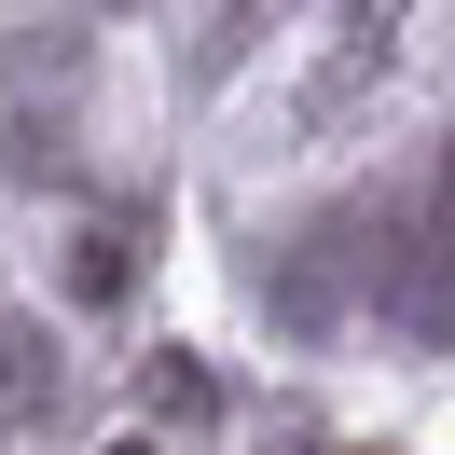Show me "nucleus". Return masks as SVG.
Returning <instances> with one entry per match:
<instances>
[{
	"instance_id": "obj_3",
	"label": "nucleus",
	"mask_w": 455,
	"mask_h": 455,
	"mask_svg": "<svg viewBox=\"0 0 455 455\" xmlns=\"http://www.w3.org/2000/svg\"><path fill=\"white\" fill-rule=\"evenodd\" d=\"M290 0H207V42H194V84H235V69H249V42L276 28Z\"/></svg>"
},
{
	"instance_id": "obj_5",
	"label": "nucleus",
	"mask_w": 455,
	"mask_h": 455,
	"mask_svg": "<svg viewBox=\"0 0 455 455\" xmlns=\"http://www.w3.org/2000/svg\"><path fill=\"white\" fill-rule=\"evenodd\" d=\"M124 455H152V442H124Z\"/></svg>"
},
{
	"instance_id": "obj_1",
	"label": "nucleus",
	"mask_w": 455,
	"mask_h": 455,
	"mask_svg": "<svg viewBox=\"0 0 455 455\" xmlns=\"http://www.w3.org/2000/svg\"><path fill=\"white\" fill-rule=\"evenodd\" d=\"M372 249H359V290L387 317H414V331H455V207H442V180H414L400 207H372Z\"/></svg>"
},
{
	"instance_id": "obj_4",
	"label": "nucleus",
	"mask_w": 455,
	"mask_h": 455,
	"mask_svg": "<svg viewBox=\"0 0 455 455\" xmlns=\"http://www.w3.org/2000/svg\"><path fill=\"white\" fill-rule=\"evenodd\" d=\"M111 14H139V0H111Z\"/></svg>"
},
{
	"instance_id": "obj_2",
	"label": "nucleus",
	"mask_w": 455,
	"mask_h": 455,
	"mask_svg": "<svg viewBox=\"0 0 455 455\" xmlns=\"http://www.w3.org/2000/svg\"><path fill=\"white\" fill-rule=\"evenodd\" d=\"M400 28H414V0H345L331 56H317V84H304V124H317V139H345V124H359V97L400 69Z\"/></svg>"
}]
</instances>
